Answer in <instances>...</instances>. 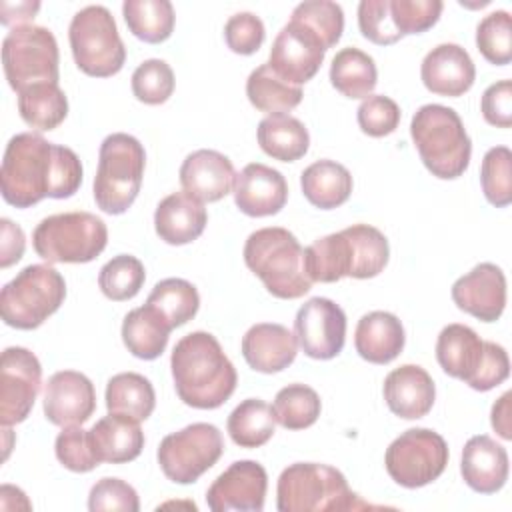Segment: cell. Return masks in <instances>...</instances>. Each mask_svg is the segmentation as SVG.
Here are the masks:
<instances>
[{
    "label": "cell",
    "mask_w": 512,
    "mask_h": 512,
    "mask_svg": "<svg viewBox=\"0 0 512 512\" xmlns=\"http://www.w3.org/2000/svg\"><path fill=\"white\" fill-rule=\"evenodd\" d=\"M510 400H512V392H504L492 406V414H490V422L492 428L496 430V434L504 440H512V426H510Z\"/></svg>",
    "instance_id": "obj_55"
},
{
    "label": "cell",
    "mask_w": 512,
    "mask_h": 512,
    "mask_svg": "<svg viewBox=\"0 0 512 512\" xmlns=\"http://www.w3.org/2000/svg\"><path fill=\"white\" fill-rule=\"evenodd\" d=\"M294 336L306 356L330 360L344 348L346 314L334 300L314 296L298 308Z\"/></svg>",
    "instance_id": "obj_17"
},
{
    "label": "cell",
    "mask_w": 512,
    "mask_h": 512,
    "mask_svg": "<svg viewBox=\"0 0 512 512\" xmlns=\"http://www.w3.org/2000/svg\"><path fill=\"white\" fill-rule=\"evenodd\" d=\"M508 470V452L494 438L478 434L464 444L460 472L474 492L494 494L502 490L508 480Z\"/></svg>",
    "instance_id": "obj_26"
},
{
    "label": "cell",
    "mask_w": 512,
    "mask_h": 512,
    "mask_svg": "<svg viewBox=\"0 0 512 512\" xmlns=\"http://www.w3.org/2000/svg\"><path fill=\"white\" fill-rule=\"evenodd\" d=\"M66 298V282L48 264L22 268L0 292V314L6 326L34 330L48 320Z\"/></svg>",
    "instance_id": "obj_10"
},
{
    "label": "cell",
    "mask_w": 512,
    "mask_h": 512,
    "mask_svg": "<svg viewBox=\"0 0 512 512\" xmlns=\"http://www.w3.org/2000/svg\"><path fill=\"white\" fill-rule=\"evenodd\" d=\"M146 304H152L172 328H178L196 316L200 296L192 282L184 278H166L152 288Z\"/></svg>",
    "instance_id": "obj_39"
},
{
    "label": "cell",
    "mask_w": 512,
    "mask_h": 512,
    "mask_svg": "<svg viewBox=\"0 0 512 512\" xmlns=\"http://www.w3.org/2000/svg\"><path fill=\"white\" fill-rule=\"evenodd\" d=\"M236 180L228 156L218 150H196L180 166L182 190L200 202H218L232 192Z\"/></svg>",
    "instance_id": "obj_23"
},
{
    "label": "cell",
    "mask_w": 512,
    "mask_h": 512,
    "mask_svg": "<svg viewBox=\"0 0 512 512\" xmlns=\"http://www.w3.org/2000/svg\"><path fill=\"white\" fill-rule=\"evenodd\" d=\"M96 410L92 380L76 370L54 372L44 388V416L54 426H82Z\"/></svg>",
    "instance_id": "obj_19"
},
{
    "label": "cell",
    "mask_w": 512,
    "mask_h": 512,
    "mask_svg": "<svg viewBox=\"0 0 512 512\" xmlns=\"http://www.w3.org/2000/svg\"><path fill=\"white\" fill-rule=\"evenodd\" d=\"M476 46L490 64H496V66L510 64L512 16L506 10H496L484 16L476 28Z\"/></svg>",
    "instance_id": "obj_43"
},
{
    "label": "cell",
    "mask_w": 512,
    "mask_h": 512,
    "mask_svg": "<svg viewBox=\"0 0 512 512\" xmlns=\"http://www.w3.org/2000/svg\"><path fill=\"white\" fill-rule=\"evenodd\" d=\"M146 166V152L138 138L126 132L108 134L98 152L94 176L96 206L112 216L124 214L136 200Z\"/></svg>",
    "instance_id": "obj_8"
},
{
    "label": "cell",
    "mask_w": 512,
    "mask_h": 512,
    "mask_svg": "<svg viewBox=\"0 0 512 512\" xmlns=\"http://www.w3.org/2000/svg\"><path fill=\"white\" fill-rule=\"evenodd\" d=\"M388 258V238L370 224H352L304 248L306 274L312 282L322 284L338 282L344 276L374 278L386 268Z\"/></svg>",
    "instance_id": "obj_3"
},
{
    "label": "cell",
    "mask_w": 512,
    "mask_h": 512,
    "mask_svg": "<svg viewBox=\"0 0 512 512\" xmlns=\"http://www.w3.org/2000/svg\"><path fill=\"white\" fill-rule=\"evenodd\" d=\"M326 50L322 38L312 28L290 18V22L276 34L266 64L284 82L300 86L316 76Z\"/></svg>",
    "instance_id": "obj_16"
},
{
    "label": "cell",
    "mask_w": 512,
    "mask_h": 512,
    "mask_svg": "<svg viewBox=\"0 0 512 512\" xmlns=\"http://www.w3.org/2000/svg\"><path fill=\"white\" fill-rule=\"evenodd\" d=\"M446 440L430 428H410L384 454L388 476L404 488H422L442 476L448 464Z\"/></svg>",
    "instance_id": "obj_14"
},
{
    "label": "cell",
    "mask_w": 512,
    "mask_h": 512,
    "mask_svg": "<svg viewBox=\"0 0 512 512\" xmlns=\"http://www.w3.org/2000/svg\"><path fill=\"white\" fill-rule=\"evenodd\" d=\"M266 488L268 474L262 464L256 460H236L210 484L206 504L212 512H260L264 508Z\"/></svg>",
    "instance_id": "obj_18"
},
{
    "label": "cell",
    "mask_w": 512,
    "mask_h": 512,
    "mask_svg": "<svg viewBox=\"0 0 512 512\" xmlns=\"http://www.w3.org/2000/svg\"><path fill=\"white\" fill-rule=\"evenodd\" d=\"M410 136L432 176L454 180L466 172L472 142L454 108L442 104L420 106L412 116Z\"/></svg>",
    "instance_id": "obj_6"
},
{
    "label": "cell",
    "mask_w": 512,
    "mask_h": 512,
    "mask_svg": "<svg viewBox=\"0 0 512 512\" xmlns=\"http://www.w3.org/2000/svg\"><path fill=\"white\" fill-rule=\"evenodd\" d=\"M406 334L398 316L384 310L364 314L354 332V348L370 364H388L404 350Z\"/></svg>",
    "instance_id": "obj_28"
},
{
    "label": "cell",
    "mask_w": 512,
    "mask_h": 512,
    "mask_svg": "<svg viewBox=\"0 0 512 512\" xmlns=\"http://www.w3.org/2000/svg\"><path fill=\"white\" fill-rule=\"evenodd\" d=\"M18 112L30 128L54 130L68 116V98L56 82L34 84L18 94Z\"/></svg>",
    "instance_id": "obj_35"
},
{
    "label": "cell",
    "mask_w": 512,
    "mask_h": 512,
    "mask_svg": "<svg viewBox=\"0 0 512 512\" xmlns=\"http://www.w3.org/2000/svg\"><path fill=\"white\" fill-rule=\"evenodd\" d=\"M58 64V42L54 34L44 26H14L2 40L4 74L10 88L18 94L34 84H58Z\"/></svg>",
    "instance_id": "obj_12"
},
{
    "label": "cell",
    "mask_w": 512,
    "mask_h": 512,
    "mask_svg": "<svg viewBox=\"0 0 512 512\" xmlns=\"http://www.w3.org/2000/svg\"><path fill=\"white\" fill-rule=\"evenodd\" d=\"M178 398L198 410L220 408L236 390L238 374L216 336L204 330L182 336L170 356Z\"/></svg>",
    "instance_id": "obj_2"
},
{
    "label": "cell",
    "mask_w": 512,
    "mask_h": 512,
    "mask_svg": "<svg viewBox=\"0 0 512 512\" xmlns=\"http://www.w3.org/2000/svg\"><path fill=\"white\" fill-rule=\"evenodd\" d=\"M92 450L98 462L108 464H126L140 456L144 448V432L140 422L122 416L110 414L100 418L90 430Z\"/></svg>",
    "instance_id": "obj_29"
},
{
    "label": "cell",
    "mask_w": 512,
    "mask_h": 512,
    "mask_svg": "<svg viewBox=\"0 0 512 512\" xmlns=\"http://www.w3.org/2000/svg\"><path fill=\"white\" fill-rule=\"evenodd\" d=\"M82 172V162L72 148L48 142L36 132H20L4 150L2 198L16 208H30L44 198L64 200L78 192Z\"/></svg>",
    "instance_id": "obj_1"
},
{
    "label": "cell",
    "mask_w": 512,
    "mask_h": 512,
    "mask_svg": "<svg viewBox=\"0 0 512 512\" xmlns=\"http://www.w3.org/2000/svg\"><path fill=\"white\" fill-rule=\"evenodd\" d=\"M172 330L168 320L152 304H144L124 316L122 342L132 356L156 360L166 350Z\"/></svg>",
    "instance_id": "obj_30"
},
{
    "label": "cell",
    "mask_w": 512,
    "mask_h": 512,
    "mask_svg": "<svg viewBox=\"0 0 512 512\" xmlns=\"http://www.w3.org/2000/svg\"><path fill=\"white\" fill-rule=\"evenodd\" d=\"M42 386V366L34 352L8 346L0 360V422L14 426L28 418Z\"/></svg>",
    "instance_id": "obj_15"
},
{
    "label": "cell",
    "mask_w": 512,
    "mask_h": 512,
    "mask_svg": "<svg viewBox=\"0 0 512 512\" xmlns=\"http://www.w3.org/2000/svg\"><path fill=\"white\" fill-rule=\"evenodd\" d=\"M330 82L346 98H368L376 88L378 70L370 54L350 46L332 58Z\"/></svg>",
    "instance_id": "obj_34"
},
{
    "label": "cell",
    "mask_w": 512,
    "mask_h": 512,
    "mask_svg": "<svg viewBox=\"0 0 512 512\" xmlns=\"http://www.w3.org/2000/svg\"><path fill=\"white\" fill-rule=\"evenodd\" d=\"M256 138L264 154L280 162L300 160L310 146L306 126L290 114H270L260 120Z\"/></svg>",
    "instance_id": "obj_32"
},
{
    "label": "cell",
    "mask_w": 512,
    "mask_h": 512,
    "mask_svg": "<svg viewBox=\"0 0 512 512\" xmlns=\"http://www.w3.org/2000/svg\"><path fill=\"white\" fill-rule=\"evenodd\" d=\"M54 452H56L58 462L72 472L84 474V472L94 470L100 464L92 450L88 430H84L80 426H66L56 436Z\"/></svg>",
    "instance_id": "obj_47"
},
{
    "label": "cell",
    "mask_w": 512,
    "mask_h": 512,
    "mask_svg": "<svg viewBox=\"0 0 512 512\" xmlns=\"http://www.w3.org/2000/svg\"><path fill=\"white\" fill-rule=\"evenodd\" d=\"M422 84L438 96H462L476 80V68L470 54L452 42L432 48L420 66Z\"/></svg>",
    "instance_id": "obj_22"
},
{
    "label": "cell",
    "mask_w": 512,
    "mask_h": 512,
    "mask_svg": "<svg viewBox=\"0 0 512 512\" xmlns=\"http://www.w3.org/2000/svg\"><path fill=\"white\" fill-rule=\"evenodd\" d=\"M208 212L204 202L182 192H172L160 200L154 212V228L160 240L172 246L190 244L204 232Z\"/></svg>",
    "instance_id": "obj_27"
},
{
    "label": "cell",
    "mask_w": 512,
    "mask_h": 512,
    "mask_svg": "<svg viewBox=\"0 0 512 512\" xmlns=\"http://www.w3.org/2000/svg\"><path fill=\"white\" fill-rule=\"evenodd\" d=\"M358 28L364 38L378 46H390L402 38L390 18V0H362L358 4Z\"/></svg>",
    "instance_id": "obj_50"
},
{
    "label": "cell",
    "mask_w": 512,
    "mask_h": 512,
    "mask_svg": "<svg viewBox=\"0 0 512 512\" xmlns=\"http://www.w3.org/2000/svg\"><path fill=\"white\" fill-rule=\"evenodd\" d=\"M436 360L448 376L478 392H488L510 376V358L504 346L482 340L470 326L458 322L440 330Z\"/></svg>",
    "instance_id": "obj_5"
},
{
    "label": "cell",
    "mask_w": 512,
    "mask_h": 512,
    "mask_svg": "<svg viewBox=\"0 0 512 512\" xmlns=\"http://www.w3.org/2000/svg\"><path fill=\"white\" fill-rule=\"evenodd\" d=\"M122 16L128 30L142 42L160 44L172 36L174 6L168 0H126Z\"/></svg>",
    "instance_id": "obj_38"
},
{
    "label": "cell",
    "mask_w": 512,
    "mask_h": 512,
    "mask_svg": "<svg viewBox=\"0 0 512 512\" xmlns=\"http://www.w3.org/2000/svg\"><path fill=\"white\" fill-rule=\"evenodd\" d=\"M224 452L222 432L208 422H194L162 438L158 464L176 484H192L208 472Z\"/></svg>",
    "instance_id": "obj_13"
},
{
    "label": "cell",
    "mask_w": 512,
    "mask_h": 512,
    "mask_svg": "<svg viewBox=\"0 0 512 512\" xmlns=\"http://www.w3.org/2000/svg\"><path fill=\"white\" fill-rule=\"evenodd\" d=\"M40 10V2H2L0 4V22L4 26H24V22H30L36 12Z\"/></svg>",
    "instance_id": "obj_54"
},
{
    "label": "cell",
    "mask_w": 512,
    "mask_h": 512,
    "mask_svg": "<svg viewBox=\"0 0 512 512\" xmlns=\"http://www.w3.org/2000/svg\"><path fill=\"white\" fill-rule=\"evenodd\" d=\"M292 20H300L312 28L324 42L326 48H332L344 32V12L342 6L330 0H306L292 10Z\"/></svg>",
    "instance_id": "obj_44"
},
{
    "label": "cell",
    "mask_w": 512,
    "mask_h": 512,
    "mask_svg": "<svg viewBox=\"0 0 512 512\" xmlns=\"http://www.w3.org/2000/svg\"><path fill=\"white\" fill-rule=\"evenodd\" d=\"M400 116V106L384 94H370L362 100L356 112L360 130L372 138L392 134L400 124Z\"/></svg>",
    "instance_id": "obj_48"
},
{
    "label": "cell",
    "mask_w": 512,
    "mask_h": 512,
    "mask_svg": "<svg viewBox=\"0 0 512 512\" xmlns=\"http://www.w3.org/2000/svg\"><path fill=\"white\" fill-rule=\"evenodd\" d=\"M244 262L276 298L296 300L312 288L304 248L286 228L268 226L252 232L244 244Z\"/></svg>",
    "instance_id": "obj_4"
},
{
    "label": "cell",
    "mask_w": 512,
    "mask_h": 512,
    "mask_svg": "<svg viewBox=\"0 0 512 512\" xmlns=\"http://www.w3.org/2000/svg\"><path fill=\"white\" fill-rule=\"evenodd\" d=\"M302 194L306 200L320 208L332 210L342 206L352 194V174L346 166L334 160H316L304 168L300 176Z\"/></svg>",
    "instance_id": "obj_31"
},
{
    "label": "cell",
    "mask_w": 512,
    "mask_h": 512,
    "mask_svg": "<svg viewBox=\"0 0 512 512\" xmlns=\"http://www.w3.org/2000/svg\"><path fill=\"white\" fill-rule=\"evenodd\" d=\"M132 92L144 104H164L174 92V72L170 64L160 58L144 60L132 72Z\"/></svg>",
    "instance_id": "obj_45"
},
{
    "label": "cell",
    "mask_w": 512,
    "mask_h": 512,
    "mask_svg": "<svg viewBox=\"0 0 512 512\" xmlns=\"http://www.w3.org/2000/svg\"><path fill=\"white\" fill-rule=\"evenodd\" d=\"M384 400L392 414L404 420L426 416L436 400L432 376L418 364H402L384 378Z\"/></svg>",
    "instance_id": "obj_24"
},
{
    "label": "cell",
    "mask_w": 512,
    "mask_h": 512,
    "mask_svg": "<svg viewBox=\"0 0 512 512\" xmlns=\"http://www.w3.org/2000/svg\"><path fill=\"white\" fill-rule=\"evenodd\" d=\"M266 38L264 22L252 12H238L224 24V40L234 54H254Z\"/></svg>",
    "instance_id": "obj_51"
},
{
    "label": "cell",
    "mask_w": 512,
    "mask_h": 512,
    "mask_svg": "<svg viewBox=\"0 0 512 512\" xmlns=\"http://www.w3.org/2000/svg\"><path fill=\"white\" fill-rule=\"evenodd\" d=\"M482 116L488 124L496 128L512 126V82L498 80L490 84L480 100Z\"/></svg>",
    "instance_id": "obj_52"
},
{
    "label": "cell",
    "mask_w": 512,
    "mask_h": 512,
    "mask_svg": "<svg viewBox=\"0 0 512 512\" xmlns=\"http://www.w3.org/2000/svg\"><path fill=\"white\" fill-rule=\"evenodd\" d=\"M480 184L492 206L504 208L512 202V152L508 146H494L484 154Z\"/></svg>",
    "instance_id": "obj_42"
},
{
    "label": "cell",
    "mask_w": 512,
    "mask_h": 512,
    "mask_svg": "<svg viewBox=\"0 0 512 512\" xmlns=\"http://www.w3.org/2000/svg\"><path fill=\"white\" fill-rule=\"evenodd\" d=\"M322 410L320 396L314 388L306 384H288L278 390L272 412L276 422L286 430L310 428Z\"/></svg>",
    "instance_id": "obj_40"
},
{
    "label": "cell",
    "mask_w": 512,
    "mask_h": 512,
    "mask_svg": "<svg viewBox=\"0 0 512 512\" xmlns=\"http://www.w3.org/2000/svg\"><path fill=\"white\" fill-rule=\"evenodd\" d=\"M442 10L440 0H390V18L400 36L426 32L438 22Z\"/></svg>",
    "instance_id": "obj_46"
},
{
    "label": "cell",
    "mask_w": 512,
    "mask_h": 512,
    "mask_svg": "<svg viewBox=\"0 0 512 512\" xmlns=\"http://www.w3.org/2000/svg\"><path fill=\"white\" fill-rule=\"evenodd\" d=\"M68 40L74 62L84 74L108 78L122 70L126 48L106 6L90 4L78 10L70 20Z\"/></svg>",
    "instance_id": "obj_11"
},
{
    "label": "cell",
    "mask_w": 512,
    "mask_h": 512,
    "mask_svg": "<svg viewBox=\"0 0 512 512\" xmlns=\"http://www.w3.org/2000/svg\"><path fill=\"white\" fill-rule=\"evenodd\" d=\"M146 270L144 264L132 254H118L108 260L98 274V286L102 294L114 302L134 298L144 286Z\"/></svg>",
    "instance_id": "obj_41"
},
{
    "label": "cell",
    "mask_w": 512,
    "mask_h": 512,
    "mask_svg": "<svg viewBox=\"0 0 512 512\" xmlns=\"http://www.w3.org/2000/svg\"><path fill=\"white\" fill-rule=\"evenodd\" d=\"M246 96L250 104L270 114H286L302 102V88L284 82L268 64L254 68L246 80Z\"/></svg>",
    "instance_id": "obj_37"
},
{
    "label": "cell",
    "mask_w": 512,
    "mask_h": 512,
    "mask_svg": "<svg viewBox=\"0 0 512 512\" xmlns=\"http://www.w3.org/2000/svg\"><path fill=\"white\" fill-rule=\"evenodd\" d=\"M108 228L92 212H62L44 218L32 232L36 254L48 264H86L102 254Z\"/></svg>",
    "instance_id": "obj_9"
},
{
    "label": "cell",
    "mask_w": 512,
    "mask_h": 512,
    "mask_svg": "<svg viewBox=\"0 0 512 512\" xmlns=\"http://www.w3.org/2000/svg\"><path fill=\"white\" fill-rule=\"evenodd\" d=\"M276 508L280 512H342L372 506L350 490L346 476L334 466L296 462L278 476Z\"/></svg>",
    "instance_id": "obj_7"
},
{
    "label": "cell",
    "mask_w": 512,
    "mask_h": 512,
    "mask_svg": "<svg viewBox=\"0 0 512 512\" xmlns=\"http://www.w3.org/2000/svg\"><path fill=\"white\" fill-rule=\"evenodd\" d=\"M298 354L296 336L282 324L260 322L242 336V356L246 364L262 374H274L288 368Z\"/></svg>",
    "instance_id": "obj_25"
},
{
    "label": "cell",
    "mask_w": 512,
    "mask_h": 512,
    "mask_svg": "<svg viewBox=\"0 0 512 512\" xmlns=\"http://www.w3.org/2000/svg\"><path fill=\"white\" fill-rule=\"evenodd\" d=\"M88 510L90 512H106V510H120V512H138L140 500L138 492L120 478H100L88 494Z\"/></svg>",
    "instance_id": "obj_49"
},
{
    "label": "cell",
    "mask_w": 512,
    "mask_h": 512,
    "mask_svg": "<svg viewBox=\"0 0 512 512\" xmlns=\"http://www.w3.org/2000/svg\"><path fill=\"white\" fill-rule=\"evenodd\" d=\"M452 300L462 312L482 322H496L506 308V276L502 268L492 262L476 264L452 284Z\"/></svg>",
    "instance_id": "obj_20"
},
{
    "label": "cell",
    "mask_w": 512,
    "mask_h": 512,
    "mask_svg": "<svg viewBox=\"0 0 512 512\" xmlns=\"http://www.w3.org/2000/svg\"><path fill=\"white\" fill-rule=\"evenodd\" d=\"M156 406V392L150 380L138 372H120L106 384V408L136 422L146 420Z\"/></svg>",
    "instance_id": "obj_33"
},
{
    "label": "cell",
    "mask_w": 512,
    "mask_h": 512,
    "mask_svg": "<svg viewBox=\"0 0 512 512\" xmlns=\"http://www.w3.org/2000/svg\"><path fill=\"white\" fill-rule=\"evenodd\" d=\"M234 202L246 216L262 218L278 214L288 200L286 178L260 162L246 164L234 180Z\"/></svg>",
    "instance_id": "obj_21"
},
{
    "label": "cell",
    "mask_w": 512,
    "mask_h": 512,
    "mask_svg": "<svg viewBox=\"0 0 512 512\" xmlns=\"http://www.w3.org/2000/svg\"><path fill=\"white\" fill-rule=\"evenodd\" d=\"M276 428V418L272 406L260 398L242 400L228 416L226 430L232 442L240 448H260L272 436Z\"/></svg>",
    "instance_id": "obj_36"
},
{
    "label": "cell",
    "mask_w": 512,
    "mask_h": 512,
    "mask_svg": "<svg viewBox=\"0 0 512 512\" xmlns=\"http://www.w3.org/2000/svg\"><path fill=\"white\" fill-rule=\"evenodd\" d=\"M0 230H2L0 268H8L22 258L26 248V236H24V230L8 218L0 220Z\"/></svg>",
    "instance_id": "obj_53"
}]
</instances>
